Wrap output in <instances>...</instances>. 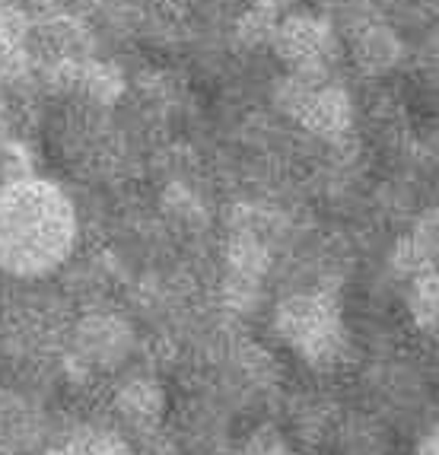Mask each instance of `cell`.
Instances as JSON below:
<instances>
[{
    "mask_svg": "<svg viewBox=\"0 0 439 455\" xmlns=\"http://www.w3.org/2000/svg\"><path fill=\"white\" fill-rule=\"evenodd\" d=\"M76 213L48 179L26 175L0 191V267L16 277H42L74 251Z\"/></svg>",
    "mask_w": 439,
    "mask_h": 455,
    "instance_id": "cell-1",
    "label": "cell"
},
{
    "mask_svg": "<svg viewBox=\"0 0 439 455\" xmlns=\"http://www.w3.org/2000/svg\"><path fill=\"white\" fill-rule=\"evenodd\" d=\"M287 108L315 134H341L350 122L344 90L328 84L325 74H293L287 84Z\"/></svg>",
    "mask_w": 439,
    "mask_h": 455,
    "instance_id": "cell-2",
    "label": "cell"
},
{
    "mask_svg": "<svg viewBox=\"0 0 439 455\" xmlns=\"http://www.w3.org/2000/svg\"><path fill=\"white\" fill-rule=\"evenodd\" d=\"M274 45L293 74H328V64L338 54L334 29L312 16H290L274 29Z\"/></svg>",
    "mask_w": 439,
    "mask_h": 455,
    "instance_id": "cell-3",
    "label": "cell"
},
{
    "mask_svg": "<svg viewBox=\"0 0 439 455\" xmlns=\"http://www.w3.org/2000/svg\"><path fill=\"white\" fill-rule=\"evenodd\" d=\"M283 331L299 350H306L309 357L325 354L334 347L338 338V312H334L331 299L325 296H296L283 306L281 312Z\"/></svg>",
    "mask_w": 439,
    "mask_h": 455,
    "instance_id": "cell-4",
    "label": "cell"
},
{
    "mask_svg": "<svg viewBox=\"0 0 439 455\" xmlns=\"http://www.w3.org/2000/svg\"><path fill=\"white\" fill-rule=\"evenodd\" d=\"M354 54L356 61L363 64L366 70H386L398 61V54H402V42L388 29L382 20H376L372 26H366L363 32H356L354 36Z\"/></svg>",
    "mask_w": 439,
    "mask_h": 455,
    "instance_id": "cell-5",
    "label": "cell"
},
{
    "mask_svg": "<svg viewBox=\"0 0 439 455\" xmlns=\"http://www.w3.org/2000/svg\"><path fill=\"white\" fill-rule=\"evenodd\" d=\"M26 156L23 150L10 140L0 137V191H7L10 185H16L20 179H26Z\"/></svg>",
    "mask_w": 439,
    "mask_h": 455,
    "instance_id": "cell-6",
    "label": "cell"
},
{
    "mask_svg": "<svg viewBox=\"0 0 439 455\" xmlns=\"http://www.w3.org/2000/svg\"><path fill=\"white\" fill-rule=\"evenodd\" d=\"M427 455H439V430L430 436V443H427Z\"/></svg>",
    "mask_w": 439,
    "mask_h": 455,
    "instance_id": "cell-7",
    "label": "cell"
}]
</instances>
